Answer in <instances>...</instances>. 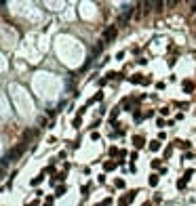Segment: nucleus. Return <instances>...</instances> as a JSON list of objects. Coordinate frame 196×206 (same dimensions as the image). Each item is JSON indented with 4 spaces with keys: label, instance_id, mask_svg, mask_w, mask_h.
<instances>
[{
    "label": "nucleus",
    "instance_id": "2",
    "mask_svg": "<svg viewBox=\"0 0 196 206\" xmlns=\"http://www.w3.org/2000/svg\"><path fill=\"white\" fill-rule=\"evenodd\" d=\"M114 34H116V30H114V28H110V30L105 32V40H108V38H114Z\"/></svg>",
    "mask_w": 196,
    "mask_h": 206
},
{
    "label": "nucleus",
    "instance_id": "1",
    "mask_svg": "<svg viewBox=\"0 0 196 206\" xmlns=\"http://www.w3.org/2000/svg\"><path fill=\"white\" fill-rule=\"evenodd\" d=\"M131 15H133V4H125V6H122V11H120V19H118V23H120V25H122V23H127Z\"/></svg>",
    "mask_w": 196,
    "mask_h": 206
}]
</instances>
